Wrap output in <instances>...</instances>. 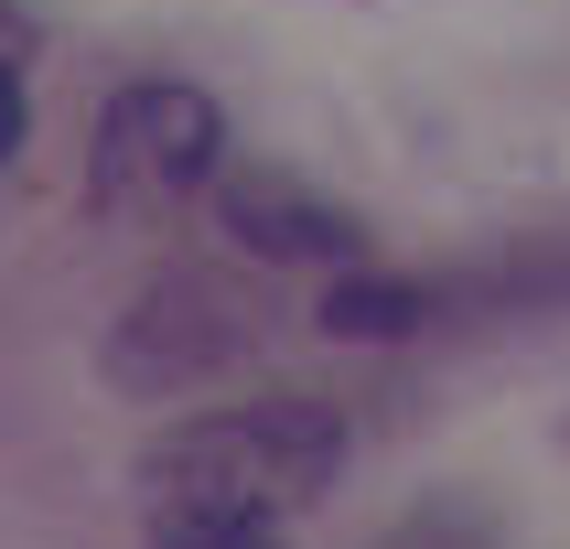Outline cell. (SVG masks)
Listing matches in <instances>:
<instances>
[{"label": "cell", "instance_id": "obj_1", "mask_svg": "<svg viewBox=\"0 0 570 549\" xmlns=\"http://www.w3.org/2000/svg\"><path fill=\"white\" fill-rule=\"evenodd\" d=\"M345 463V420L269 388V399H226V410L173 420L140 452V507L151 528H291Z\"/></svg>", "mask_w": 570, "mask_h": 549}, {"label": "cell", "instance_id": "obj_2", "mask_svg": "<svg viewBox=\"0 0 570 549\" xmlns=\"http://www.w3.org/2000/svg\"><path fill=\"white\" fill-rule=\"evenodd\" d=\"M570 313V237H528V248H495L474 269H334L323 291V334L345 345H410V334H474V323H539Z\"/></svg>", "mask_w": 570, "mask_h": 549}, {"label": "cell", "instance_id": "obj_3", "mask_svg": "<svg viewBox=\"0 0 570 549\" xmlns=\"http://www.w3.org/2000/svg\"><path fill=\"white\" fill-rule=\"evenodd\" d=\"M258 345H269V291H248L216 258H184V269L129 291V313L108 323L97 366H108L119 399H184L205 378H237Z\"/></svg>", "mask_w": 570, "mask_h": 549}, {"label": "cell", "instance_id": "obj_4", "mask_svg": "<svg viewBox=\"0 0 570 549\" xmlns=\"http://www.w3.org/2000/svg\"><path fill=\"white\" fill-rule=\"evenodd\" d=\"M226 173V108L184 76H129L87 129V194L108 216H161L184 194H216Z\"/></svg>", "mask_w": 570, "mask_h": 549}, {"label": "cell", "instance_id": "obj_5", "mask_svg": "<svg viewBox=\"0 0 570 549\" xmlns=\"http://www.w3.org/2000/svg\"><path fill=\"white\" fill-rule=\"evenodd\" d=\"M205 205H216V226L248 258H269V269H366L355 205H334L323 184H302V173H281V161H226Z\"/></svg>", "mask_w": 570, "mask_h": 549}, {"label": "cell", "instance_id": "obj_6", "mask_svg": "<svg viewBox=\"0 0 570 549\" xmlns=\"http://www.w3.org/2000/svg\"><path fill=\"white\" fill-rule=\"evenodd\" d=\"M377 549H507V528H495L484 496H431V507H410Z\"/></svg>", "mask_w": 570, "mask_h": 549}, {"label": "cell", "instance_id": "obj_7", "mask_svg": "<svg viewBox=\"0 0 570 549\" xmlns=\"http://www.w3.org/2000/svg\"><path fill=\"white\" fill-rule=\"evenodd\" d=\"M151 549H281V528H151Z\"/></svg>", "mask_w": 570, "mask_h": 549}, {"label": "cell", "instance_id": "obj_8", "mask_svg": "<svg viewBox=\"0 0 570 549\" xmlns=\"http://www.w3.org/2000/svg\"><path fill=\"white\" fill-rule=\"evenodd\" d=\"M22 140H32V97H22V65L0 55V161L22 151Z\"/></svg>", "mask_w": 570, "mask_h": 549}, {"label": "cell", "instance_id": "obj_9", "mask_svg": "<svg viewBox=\"0 0 570 549\" xmlns=\"http://www.w3.org/2000/svg\"><path fill=\"white\" fill-rule=\"evenodd\" d=\"M0 55H11V65L32 55V22H22V11H11V0H0Z\"/></svg>", "mask_w": 570, "mask_h": 549}]
</instances>
